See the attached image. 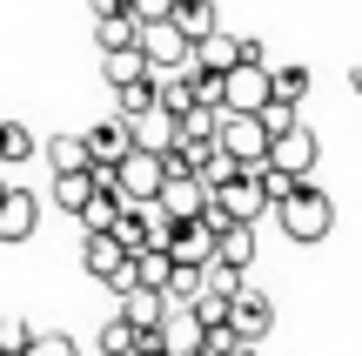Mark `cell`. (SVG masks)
<instances>
[{
    "label": "cell",
    "instance_id": "6da1fadb",
    "mask_svg": "<svg viewBox=\"0 0 362 356\" xmlns=\"http://www.w3.org/2000/svg\"><path fill=\"white\" fill-rule=\"evenodd\" d=\"M275 222H282L288 242H322L329 229H336V202H329L315 182H296L282 202H275Z\"/></svg>",
    "mask_w": 362,
    "mask_h": 356
},
{
    "label": "cell",
    "instance_id": "7a4b0ae2",
    "mask_svg": "<svg viewBox=\"0 0 362 356\" xmlns=\"http://www.w3.org/2000/svg\"><path fill=\"white\" fill-rule=\"evenodd\" d=\"M161 182H168V161H161L155 148H128V155L115 161V195L134 202V209H141V202H155Z\"/></svg>",
    "mask_w": 362,
    "mask_h": 356
},
{
    "label": "cell",
    "instance_id": "3957f363",
    "mask_svg": "<svg viewBox=\"0 0 362 356\" xmlns=\"http://www.w3.org/2000/svg\"><path fill=\"white\" fill-rule=\"evenodd\" d=\"M134 47H141L148 74H181V67H188V40H181L175 21H141L134 27Z\"/></svg>",
    "mask_w": 362,
    "mask_h": 356
},
{
    "label": "cell",
    "instance_id": "277c9868",
    "mask_svg": "<svg viewBox=\"0 0 362 356\" xmlns=\"http://www.w3.org/2000/svg\"><path fill=\"white\" fill-rule=\"evenodd\" d=\"M208 209H215L221 222H262L269 202H262V188H255V168H235L221 188H208Z\"/></svg>",
    "mask_w": 362,
    "mask_h": 356
},
{
    "label": "cell",
    "instance_id": "5b68a950",
    "mask_svg": "<svg viewBox=\"0 0 362 356\" xmlns=\"http://www.w3.org/2000/svg\"><path fill=\"white\" fill-rule=\"evenodd\" d=\"M215 148L235 161V168H262V155H269V134H262L255 115H221V121H215Z\"/></svg>",
    "mask_w": 362,
    "mask_h": 356
},
{
    "label": "cell",
    "instance_id": "8992f818",
    "mask_svg": "<svg viewBox=\"0 0 362 356\" xmlns=\"http://www.w3.org/2000/svg\"><path fill=\"white\" fill-rule=\"evenodd\" d=\"M262 101H269V67L262 61H235L228 74H221V115H255Z\"/></svg>",
    "mask_w": 362,
    "mask_h": 356
},
{
    "label": "cell",
    "instance_id": "52a82bcc",
    "mask_svg": "<svg viewBox=\"0 0 362 356\" xmlns=\"http://www.w3.org/2000/svg\"><path fill=\"white\" fill-rule=\"evenodd\" d=\"M81 269H88L94 282H107V289H134V269H128V249H121L115 236H88L81 242Z\"/></svg>",
    "mask_w": 362,
    "mask_h": 356
},
{
    "label": "cell",
    "instance_id": "ba28073f",
    "mask_svg": "<svg viewBox=\"0 0 362 356\" xmlns=\"http://www.w3.org/2000/svg\"><path fill=\"white\" fill-rule=\"evenodd\" d=\"M262 161H269V168H282V175H296V182H309L315 161H322V142L296 121L288 134H275V142H269V155H262Z\"/></svg>",
    "mask_w": 362,
    "mask_h": 356
},
{
    "label": "cell",
    "instance_id": "9c48e42d",
    "mask_svg": "<svg viewBox=\"0 0 362 356\" xmlns=\"http://www.w3.org/2000/svg\"><path fill=\"white\" fill-rule=\"evenodd\" d=\"M161 249H168V263H181V269H202L208 255H215V229H208L202 215L168 222V229H161Z\"/></svg>",
    "mask_w": 362,
    "mask_h": 356
},
{
    "label": "cell",
    "instance_id": "30bf717a",
    "mask_svg": "<svg viewBox=\"0 0 362 356\" xmlns=\"http://www.w3.org/2000/svg\"><path fill=\"white\" fill-rule=\"evenodd\" d=\"M221 323H228L235 343H262V336L275 330V303H269L262 289H242V296L228 303V316H221Z\"/></svg>",
    "mask_w": 362,
    "mask_h": 356
},
{
    "label": "cell",
    "instance_id": "8fae6325",
    "mask_svg": "<svg viewBox=\"0 0 362 356\" xmlns=\"http://www.w3.org/2000/svg\"><path fill=\"white\" fill-rule=\"evenodd\" d=\"M81 142H88V168H115V161L134 148V128H128L121 115H107V121H94Z\"/></svg>",
    "mask_w": 362,
    "mask_h": 356
},
{
    "label": "cell",
    "instance_id": "7c38bea8",
    "mask_svg": "<svg viewBox=\"0 0 362 356\" xmlns=\"http://www.w3.org/2000/svg\"><path fill=\"white\" fill-rule=\"evenodd\" d=\"M34 229H40V195L7 188V195H0V242H27Z\"/></svg>",
    "mask_w": 362,
    "mask_h": 356
},
{
    "label": "cell",
    "instance_id": "4fadbf2b",
    "mask_svg": "<svg viewBox=\"0 0 362 356\" xmlns=\"http://www.w3.org/2000/svg\"><path fill=\"white\" fill-rule=\"evenodd\" d=\"M155 209L168 215V222H188V215L208 209V188L194 182V175H168V182H161V195H155Z\"/></svg>",
    "mask_w": 362,
    "mask_h": 356
},
{
    "label": "cell",
    "instance_id": "5bb4252c",
    "mask_svg": "<svg viewBox=\"0 0 362 356\" xmlns=\"http://www.w3.org/2000/svg\"><path fill=\"white\" fill-rule=\"evenodd\" d=\"M235 61H242V40L221 34V27H215V34H202V40L188 47V67H202V74H228Z\"/></svg>",
    "mask_w": 362,
    "mask_h": 356
},
{
    "label": "cell",
    "instance_id": "9a60e30c",
    "mask_svg": "<svg viewBox=\"0 0 362 356\" xmlns=\"http://www.w3.org/2000/svg\"><path fill=\"white\" fill-rule=\"evenodd\" d=\"M128 330H155L161 316H168V296L161 289H121V309H115Z\"/></svg>",
    "mask_w": 362,
    "mask_h": 356
},
{
    "label": "cell",
    "instance_id": "2e32d148",
    "mask_svg": "<svg viewBox=\"0 0 362 356\" xmlns=\"http://www.w3.org/2000/svg\"><path fill=\"white\" fill-rule=\"evenodd\" d=\"M215 263H228V269L255 263V222H221L215 229Z\"/></svg>",
    "mask_w": 362,
    "mask_h": 356
},
{
    "label": "cell",
    "instance_id": "e0dca14e",
    "mask_svg": "<svg viewBox=\"0 0 362 356\" xmlns=\"http://www.w3.org/2000/svg\"><path fill=\"white\" fill-rule=\"evenodd\" d=\"M168 21L181 27V40L194 47L202 34H215V0H175V7H168Z\"/></svg>",
    "mask_w": 362,
    "mask_h": 356
},
{
    "label": "cell",
    "instance_id": "ac0fdd59",
    "mask_svg": "<svg viewBox=\"0 0 362 356\" xmlns=\"http://www.w3.org/2000/svg\"><path fill=\"white\" fill-rule=\"evenodd\" d=\"M128 128H134V148H155V155H168V148H175V115H161V108L134 115Z\"/></svg>",
    "mask_w": 362,
    "mask_h": 356
},
{
    "label": "cell",
    "instance_id": "d6986e66",
    "mask_svg": "<svg viewBox=\"0 0 362 356\" xmlns=\"http://www.w3.org/2000/svg\"><path fill=\"white\" fill-rule=\"evenodd\" d=\"M269 101H288V108H302L309 101V67H269Z\"/></svg>",
    "mask_w": 362,
    "mask_h": 356
},
{
    "label": "cell",
    "instance_id": "ffe728a7",
    "mask_svg": "<svg viewBox=\"0 0 362 356\" xmlns=\"http://www.w3.org/2000/svg\"><path fill=\"white\" fill-rule=\"evenodd\" d=\"M40 155H47V168H54V175L88 168V142H81V134H54V142H40Z\"/></svg>",
    "mask_w": 362,
    "mask_h": 356
},
{
    "label": "cell",
    "instance_id": "44dd1931",
    "mask_svg": "<svg viewBox=\"0 0 362 356\" xmlns=\"http://www.w3.org/2000/svg\"><path fill=\"white\" fill-rule=\"evenodd\" d=\"M101 74H107V88H128V81L148 74V61H141V47H107L101 54Z\"/></svg>",
    "mask_w": 362,
    "mask_h": 356
},
{
    "label": "cell",
    "instance_id": "7402d4cb",
    "mask_svg": "<svg viewBox=\"0 0 362 356\" xmlns=\"http://www.w3.org/2000/svg\"><path fill=\"white\" fill-rule=\"evenodd\" d=\"M128 269H134V289H168V249H141V255H128Z\"/></svg>",
    "mask_w": 362,
    "mask_h": 356
},
{
    "label": "cell",
    "instance_id": "603a6c76",
    "mask_svg": "<svg viewBox=\"0 0 362 356\" xmlns=\"http://www.w3.org/2000/svg\"><path fill=\"white\" fill-rule=\"evenodd\" d=\"M94 195V168H74V175H54V202H61L67 215H81Z\"/></svg>",
    "mask_w": 362,
    "mask_h": 356
},
{
    "label": "cell",
    "instance_id": "cb8c5ba5",
    "mask_svg": "<svg viewBox=\"0 0 362 356\" xmlns=\"http://www.w3.org/2000/svg\"><path fill=\"white\" fill-rule=\"evenodd\" d=\"M248 282H242V269H228V263H215V255H208L202 263V296H221V303H235V296H242Z\"/></svg>",
    "mask_w": 362,
    "mask_h": 356
},
{
    "label": "cell",
    "instance_id": "d4e9b609",
    "mask_svg": "<svg viewBox=\"0 0 362 356\" xmlns=\"http://www.w3.org/2000/svg\"><path fill=\"white\" fill-rule=\"evenodd\" d=\"M27 155H40L34 128H27V121H0V168H7V161H27Z\"/></svg>",
    "mask_w": 362,
    "mask_h": 356
},
{
    "label": "cell",
    "instance_id": "484cf974",
    "mask_svg": "<svg viewBox=\"0 0 362 356\" xmlns=\"http://www.w3.org/2000/svg\"><path fill=\"white\" fill-rule=\"evenodd\" d=\"M148 108H155V74H141V81H128V88H115V115H121V121L148 115Z\"/></svg>",
    "mask_w": 362,
    "mask_h": 356
},
{
    "label": "cell",
    "instance_id": "4316f807",
    "mask_svg": "<svg viewBox=\"0 0 362 356\" xmlns=\"http://www.w3.org/2000/svg\"><path fill=\"white\" fill-rule=\"evenodd\" d=\"M94 40H101V54L107 47H134V13H101L94 21Z\"/></svg>",
    "mask_w": 362,
    "mask_h": 356
},
{
    "label": "cell",
    "instance_id": "83f0119b",
    "mask_svg": "<svg viewBox=\"0 0 362 356\" xmlns=\"http://www.w3.org/2000/svg\"><path fill=\"white\" fill-rule=\"evenodd\" d=\"M255 121H262V134H269V142H275V134H288V128H296L302 115H296V108H288V101H262V108H255Z\"/></svg>",
    "mask_w": 362,
    "mask_h": 356
},
{
    "label": "cell",
    "instance_id": "f1b7e54d",
    "mask_svg": "<svg viewBox=\"0 0 362 356\" xmlns=\"http://www.w3.org/2000/svg\"><path fill=\"white\" fill-rule=\"evenodd\" d=\"M134 336H141V330H128L121 316H107L101 323V356H134Z\"/></svg>",
    "mask_w": 362,
    "mask_h": 356
},
{
    "label": "cell",
    "instance_id": "f546056e",
    "mask_svg": "<svg viewBox=\"0 0 362 356\" xmlns=\"http://www.w3.org/2000/svg\"><path fill=\"white\" fill-rule=\"evenodd\" d=\"M161 296H168V303H194V296H202V269H181V263H175Z\"/></svg>",
    "mask_w": 362,
    "mask_h": 356
},
{
    "label": "cell",
    "instance_id": "4dcf8cb0",
    "mask_svg": "<svg viewBox=\"0 0 362 356\" xmlns=\"http://www.w3.org/2000/svg\"><path fill=\"white\" fill-rule=\"evenodd\" d=\"M21 356H81V350H74V336H61V330H34V343Z\"/></svg>",
    "mask_w": 362,
    "mask_h": 356
},
{
    "label": "cell",
    "instance_id": "1f68e13d",
    "mask_svg": "<svg viewBox=\"0 0 362 356\" xmlns=\"http://www.w3.org/2000/svg\"><path fill=\"white\" fill-rule=\"evenodd\" d=\"M255 188H262V202L275 209V202H282L288 188H296V175H282V168H269V161H262V168H255Z\"/></svg>",
    "mask_w": 362,
    "mask_h": 356
},
{
    "label": "cell",
    "instance_id": "d6a6232c",
    "mask_svg": "<svg viewBox=\"0 0 362 356\" xmlns=\"http://www.w3.org/2000/svg\"><path fill=\"white\" fill-rule=\"evenodd\" d=\"M27 343H34V330H27L21 316H0V356H21Z\"/></svg>",
    "mask_w": 362,
    "mask_h": 356
},
{
    "label": "cell",
    "instance_id": "836d02e7",
    "mask_svg": "<svg viewBox=\"0 0 362 356\" xmlns=\"http://www.w3.org/2000/svg\"><path fill=\"white\" fill-rule=\"evenodd\" d=\"M168 7H175V0H128L134 27H141V21H168Z\"/></svg>",
    "mask_w": 362,
    "mask_h": 356
},
{
    "label": "cell",
    "instance_id": "e575fe53",
    "mask_svg": "<svg viewBox=\"0 0 362 356\" xmlns=\"http://www.w3.org/2000/svg\"><path fill=\"white\" fill-rule=\"evenodd\" d=\"M94 7V21H101V13H128V0H88Z\"/></svg>",
    "mask_w": 362,
    "mask_h": 356
},
{
    "label": "cell",
    "instance_id": "d590c367",
    "mask_svg": "<svg viewBox=\"0 0 362 356\" xmlns=\"http://www.w3.org/2000/svg\"><path fill=\"white\" fill-rule=\"evenodd\" d=\"M215 356H255V343H228V350H215Z\"/></svg>",
    "mask_w": 362,
    "mask_h": 356
},
{
    "label": "cell",
    "instance_id": "8d00e7d4",
    "mask_svg": "<svg viewBox=\"0 0 362 356\" xmlns=\"http://www.w3.org/2000/svg\"><path fill=\"white\" fill-rule=\"evenodd\" d=\"M349 88H356V94H362V61H356V67H349Z\"/></svg>",
    "mask_w": 362,
    "mask_h": 356
},
{
    "label": "cell",
    "instance_id": "74e56055",
    "mask_svg": "<svg viewBox=\"0 0 362 356\" xmlns=\"http://www.w3.org/2000/svg\"><path fill=\"white\" fill-rule=\"evenodd\" d=\"M0 195H7V182H0Z\"/></svg>",
    "mask_w": 362,
    "mask_h": 356
}]
</instances>
